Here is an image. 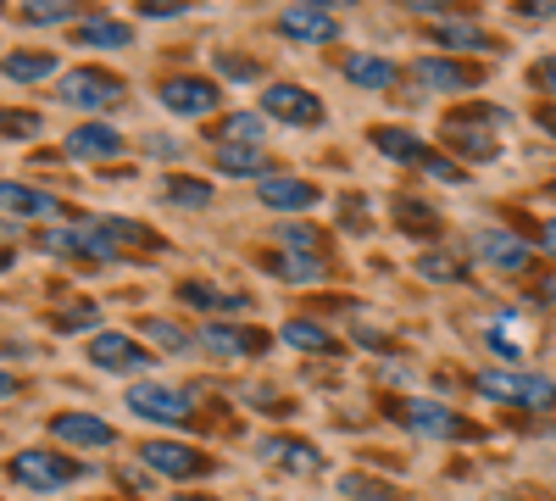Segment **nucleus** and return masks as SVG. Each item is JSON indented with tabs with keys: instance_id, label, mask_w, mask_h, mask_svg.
<instances>
[{
	"instance_id": "nucleus-1",
	"label": "nucleus",
	"mask_w": 556,
	"mask_h": 501,
	"mask_svg": "<svg viewBox=\"0 0 556 501\" xmlns=\"http://www.w3.org/2000/svg\"><path fill=\"white\" fill-rule=\"evenodd\" d=\"M45 251L56 256H96V262H112L123 246H151V235L128 217H89V223H73V229H45L39 235Z\"/></svg>"
},
{
	"instance_id": "nucleus-2",
	"label": "nucleus",
	"mask_w": 556,
	"mask_h": 501,
	"mask_svg": "<svg viewBox=\"0 0 556 501\" xmlns=\"http://www.w3.org/2000/svg\"><path fill=\"white\" fill-rule=\"evenodd\" d=\"M473 390L495 406H518V413H551L556 406V379L523 374V368H484L473 379Z\"/></svg>"
},
{
	"instance_id": "nucleus-3",
	"label": "nucleus",
	"mask_w": 556,
	"mask_h": 501,
	"mask_svg": "<svg viewBox=\"0 0 556 501\" xmlns=\"http://www.w3.org/2000/svg\"><path fill=\"white\" fill-rule=\"evenodd\" d=\"M123 406H128L134 418H146V424H173V429L195 418V396H190V390H178V385H156V379L128 385Z\"/></svg>"
},
{
	"instance_id": "nucleus-4",
	"label": "nucleus",
	"mask_w": 556,
	"mask_h": 501,
	"mask_svg": "<svg viewBox=\"0 0 556 501\" xmlns=\"http://www.w3.org/2000/svg\"><path fill=\"white\" fill-rule=\"evenodd\" d=\"M56 101L73 107V112H101V107L123 101V78L106 73V67H67L56 78Z\"/></svg>"
},
{
	"instance_id": "nucleus-5",
	"label": "nucleus",
	"mask_w": 556,
	"mask_h": 501,
	"mask_svg": "<svg viewBox=\"0 0 556 501\" xmlns=\"http://www.w3.org/2000/svg\"><path fill=\"white\" fill-rule=\"evenodd\" d=\"M78 474H84V468H78L73 458H62V451H39V446H28V451H17V458H12V479H17L23 490H34V496L67 490Z\"/></svg>"
},
{
	"instance_id": "nucleus-6",
	"label": "nucleus",
	"mask_w": 556,
	"mask_h": 501,
	"mask_svg": "<svg viewBox=\"0 0 556 501\" xmlns=\"http://www.w3.org/2000/svg\"><path fill=\"white\" fill-rule=\"evenodd\" d=\"M395 413V424L401 429H412V435H424V440H462L468 435V424H462L445 401H434V396H406V401H395L390 406Z\"/></svg>"
},
{
	"instance_id": "nucleus-7",
	"label": "nucleus",
	"mask_w": 556,
	"mask_h": 501,
	"mask_svg": "<svg viewBox=\"0 0 556 501\" xmlns=\"http://www.w3.org/2000/svg\"><path fill=\"white\" fill-rule=\"evenodd\" d=\"M156 101L173 112V117H212L223 107V89L217 78H201V73H178V78H162Z\"/></svg>"
},
{
	"instance_id": "nucleus-8",
	"label": "nucleus",
	"mask_w": 556,
	"mask_h": 501,
	"mask_svg": "<svg viewBox=\"0 0 556 501\" xmlns=\"http://www.w3.org/2000/svg\"><path fill=\"white\" fill-rule=\"evenodd\" d=\"M262 117H278L290 128H317L323 123V101L306 84H267L262 89Z\"/></svg>"
},
{
	"instance_id": "nucleus-9",
	"label": "nucleus",
	"mask_w": 556,
	"mask_h": 501,
	"mask_svg": "<svg viewBox=\"0 0 556 501\" xmlns=\"http://www.w3.org/2000/svg\"><path fill=\"white\" fill-rule=\"evenodd\" d=\"M195 346L206 356H223V362H235V356H262L267 351V335L245 329V324H228V317H212V324H201Z\"/></svg>"
},
{
	"instance_id": "nucleus-10",
	"label": "nucleus",
	"mask_w": 556,
	"mask_h": 501,
	"mask_svg": "<svg viewBox=\"0 0 556 501\" xmlns=\"http://www.w3.org/2000/svg\"><path fill=\"white\" fill-rule=\"evenodd\" d=\"M278 34H285L290 45H334L340 17L329 7H285L278 12Z\"/></svg>"
},
{
	"instance_id": "nucleus-11",
	"label": "nucleus",
	"mask_w": 556,
	"mask_h": 501,
	"mask_svg": "<svg viewBox=\"0 0 556 501\" xmlns=\"http://www.w3.org/2000/svg\"><path fill=\"white\" fill-rule=\"evenodd\" d=\"M139 458H146V468L162 474V479H195V474L212 468L201 451L184 446V440H146V446H139Z\"/></svg>"
},
{
	"instance_id": "nucleus-12",
	"label": "nucleus",
	"mask_w": 556,
	"mask_h": 501,
	"mask_svg": "<svg viewBox=\"0 0 556 501\" xmlns=\"http://www.w3.org/2000/svg\"><path fill=\"white\" fill-rule=\"evenodd\" d=\"M473 251L495 267V273H529L534 267V246L513 229H479L473 235Z\"/></svg>"
},
{
	"instance_id": "nucleus-13",
	"label": "nucleus",
	"mask_w": 556,
	"mask_h": 501,
	"mask_svg": "<svg viewBox=\"0 0 556 501\" xmlns=\"http://www.w3.org/2000/svg\"><path fill=\"white\" fill-rule=\"evenodd\" d=\"M89 362H96L101 374H146L156 356L139 340H128V335H96L89 340Z\"/></svg>"
},
{
	"instance_id": "nucleus-14",
	"label": "nucleus",
	"mask_w": 556,
	"mask_h": 501,
	"mask_svg": "<svg viewBox=\"0 0 556 501\" xmlns=\"http://www.w3.org/2000/svg\"><path fill=\"white\" fill-rule=\"evenodd\" d=\"M412 78L424 84L429 96H462V89L479 84V67L451 62V57H417V62H412Z\"/></svg>"
},
{
	"instance_id": "nucleus-15",
	"label": "nucleus",
	"mask_w": 556,
	"mask_h": 501,
	"mask_svg": "<svg viewBox=\"0 0 556 501\" xmlns=\"http://www.w3.org/2000/svg\"><path fill=\"white\" fill-rule=\"evenodd\" d=\"M51 435L67 440V451H106L117 440V429L106 418H96V413H56L51 418Z\"/></svg>"
},
{
	"instance_id": "nucleus-16",
	"label": "nucleus",
	"mask_w": 556,
	"mask_h": 501,
	"mask_svg": "<svg viewBox=\"0 0 556 501\" xmlns=\"http://www.w3.org/2000/svg\"><path fill=\"white\" fill-rule=\"evenodd\" d=\"M256 201L273 206V212H306L323 201L317 185H306V178H290V173H267L262 185H256Z\"/></svg>"
},
{
	"instance_id": "nucleus-17",
	"label": "nucleus",
	"mask_w": 556,
	"mask_h": 501,
	"mask_svg": "<svg viewBox=\"0 0 556 501\" xmlns=\"http://www.w3.org/2000/svg\"><path fill=\"white\" fill-rule=\"evenodd\" d=\"M340 73H345V84L374 89V96L395 89V78H401V67H395L390 57H379V51H345V57H340Z\"/></svg>"
},
{
	"instance_id": "nucleus-18",
	"label": "nucleus",
	"mask_w": 556,
	"mask_h": 501,
	"mask_svg": "<svg viewBox=\"0 0 556 501\" xmlns=\"http://www.w3.org/2000/svg\"><path fill=\"white\" fill-rule=\"evenodd\" d=\"M67 156L73 162H112V156H123V134L112 123H78L67 134Z\"/></svg>"
},
{
	"instance_id": "nucleus-19",
	"label": "nucleus",
	"mask_w": 556,
	"mask_h": 501,
	"mask_svg": "<svg viewBox=\"0 0 556 501\" xmlns=\"http://www.w3.org/2000/svg\"><path fill=\"white\" fill-rule=\"evenodd\" d=\"M429 34H434L440 51H479V57H495V39H490L473 17H434Z\"/></svg>"
},
{
	"instance_id": "nucleus-20",
	"label": "nucleus",
	"mask_w": 556,
	"mask_h": 501,
	"mask_svg": "<svg viewBox=\"0 0 556 501\" xmlns=\"http://www.w3.org/2000/svg\"><path fill=\"white\" fill-rule=\"evenodd\" d=\"M0 212H17V217H62V201L51 190H34V185H12L0 178Z\"/></svg>"
},
{
	"instance_id": "nucleus-21",
	"label": "nucleus",
	"mask_w": 556,
	"mask_h": 501,
	"mask_svg": "<svg viewBox=\"0 0 556 501\" xmlns=\"http://www.w3.org/2000/svg\"><path fill=\"white\" fill-rule=\"evenodd\" d=\"M217 151H228V146H256L262 151V140H267V117L262 112H228L223 123H217Z\"/></svg>"
},
{
	"instance_id": "nucleus-22",
	"label": "nucleus",
	"mask_w": 556,
	"mask_h": 501,
	"mask_svg": "<svg viewBox=\"0 0 556 501\" xmlns=\"http://www.w3.org/2000/svg\"><path fill=\"white\" fill-rule=\"evenodd\" d=\"M262 458L278 463V468H290V474H317V468H323V451H317L312 440H267Z\"/></svg>"
},
{
	"instance_id": "nucleus-23",
	"label": "nucleus",
	"mask_w": 556,
	"mask_h": 501,
	"mask_svg": "<svg viewBox=\"0 0 556 501\" xmlns=\"http://www.w3.org/2000/svg\"><path fill=\"white\" fill-rule=\"evenodd\" d=\"M78 45H84V51H128L134 28L128 23H112V17H84L78 23Z\"/></svg>"
},
{
	"instance_id": "nucleus-24",
	"label": "nucleus",
	"mask_w": 556,
	"mask_h": 501,
	"mask_svg": "<svg viewBox=\"0 0 556 501\" xmlns=\"http://www.w3.org/2000/svg\"><path fill=\"white\" fill-rule=\"evenodd\" d=\"M374 151L390 156V162H406V167H417V162L429 156V146L417 140L412 128H374Z\"/></svg>"
},
{
	"instance_id": "nucleus-25",
	"label": "nucleus",
	"mask_w": 556,
	"mask_h": 501,
	"mask_svg": "<svg viewBox=\"0 0 556 501\" xmlns=\"http://www.w3.org/2000/svg\"><path fill=\"white\" fill-rule=\"evenodd\" d=\"M262 267L273 273L278 285H317L323 273H329V267H323L317 256H290V251H273V256H267Z\"/></svg>"
},
{
	"instance_id": "nucleus-26",
	"label": "nucleus",
	"mask_w": 556,
	"mask_h": 501,
	"mask_svg": "<svg viewBox=\"0 0 556 501\" xmlns=\"http://www.w3.org/2000/svg\"><path fill=\"white\" fill-rule=\"evenodd\" d=\"M445 146L462 151V156H473V162H490V156H495V140H490V134H484L473 117H468V123L451 117V123H445Z\"/></svg>"
},
{
	"instance_id": "nucleus-27",
	"label": "nucleus",
	"mask_w": 556,
	"mask_h": 501,
	"mask_svg": "<svg viewBox=\"0 0 556 501\" xmlns=\"http://www.w3.org/2000/svg\"><path fill=\"white\" fill-rule=\"evenodd\" d=\"M217 173H228V178H256V185H262L273 167H267V156H262L256 146H228V151H217Z\"/></svg>"
},
{
	"instance_id": "nucleus-28",
	"label": "nucleus",
	"mask_w": 556,
	"mask_h": 501,
	"mask_svg": "<svg viewBox=\"0 0 556 501\" xmlns=\"http://www.w3.org/2000/svg\"><path fill=\"white\" fill-rule=\"evenodd\" d=\"M0 73H7L12 84H39V78L56 73V57H51V51H17V57L0 62Z\"/></svg>"
},
{
	"instance_id": "nucleus-29",
	"label": "nucleus",
	"mask_w": 556,
	"mask_h": 501,
	"mask_svg": "<svg viewBox=\"0 0 556 501\" xmlns=\"http://www.w3.org/2000/svg\"><path fill=\"white\" fill-rule=\"evenodd\" d=\"M278 335H285V346H295V351H334V335L323 324H312V317H290Z\"/></svg>"
},
{
	"instance_id": "nucleus-30",
	"label": "nucleus",
	"mask_w": 556,
	"mask_h": 501,
	"mask_svg": "<svg viewBox=\"0 0 556 501\" xmlns=\"http://www.w3.org/2000/svg\"><path fill=\"white\" fill-rule=\"evenodd\" d=\"M178 296L190 301V306H201V312H245V296H228L217 285H184Z\"/></svg>"
},
{
	"instance_id": "nucleus-31",
	"label": "nucleus",
	"mask_w": 556,
	"mask_h": 501,
	"mask_svg": "<svg viewBox=\"0 0 556 501\" xmlns=\"http://www.w3.org/2000/svg\"><path fill=\"white\" fill-rule=\"evenodd\" d=\"M17 12H23V23H39V28L78 17V7H67V0H28V7H17Z\"/></svg>"
},
{
	"instance_id": "nucleus-32",
	"label": "nucleus",
	"mask_w": 556,
	"mask_h": 501,
	"mask_svg": "<svg viewBox=\"0 0 556 501\" xmlns=\"http://www.w3.org/2000/svg\"><path fill=\"white\" fill-rule=\"evenodd\" d=\"M273 240H278V251H290V256H317V235L306 229V223H278Z\"/></svg>"
},
{
	"instance_id": "nucleus-33",
	"label": "nucleus",
	"mask_w": 556,
	"mask_h": 501,
	"mask_svg": "<svg viewBox=\"0 0 556 501\" xmlns=\"http://www.w3.org/2000/svg\"><path fill=\"white\" fill-rule=\"evenodd\" d=\"M167 201L173 206H212V185H201V178H167Z\"/></svg>"
},
{
	"instance_id": "nucleus-34",
	"label": "nucleus",
	"mask_w": 556,
	"mask_h": 501,
	"mask_svg": "<svg viewBox=\"0 0 556 501\" xmlns=\"http://www.w3.org/2000/svg\"><path fill=\"white\" fill-rule=\"evenodd\" d=\"M417 273H424L429 285H456L468 267H462L456 256H440V251H429V256H417Z\"/></svg>"
},
{
	"instance_id": "nucleus-35",
	"label": "nucleus",
	"mask_w": 556,
	"mask_h": 501,
	"mask_svg": "<svg viewBox=\"0 0 556 501\" xmlns=\"http://www.w3.org/2000/svg\"><path fill=\"white\" fill-rule=\"evenodd\" d=\"M146 335H151L162 351H190V346H195V335H190V329H178V324H167V317H151Z\"/></svg>"
},
{
	"instance_id": "nucleus-36",
	"label": "nucleus",
	"mask_w": 556,
	"mask_h": 501,
	"mask_svg": "<svg viewBox=\"0 0 556 501\" xmlns=\"http://www.w3.org/2000/svg\"><path fill=\"white\" fill-rule=\"evenodd\" d=\"M417 173H424V178H434V185H462V167L456 162H445V156H424V162H417Z\"/></svg>"
},
{
	"instance_id": "nucleus-37",
	"label": "nucleus",
	"mask_w": 556,
	"mask_h": 501,
	"mask_svg": "<svg viewBox=\"0 0 556 501\" xmlns=\"http://www.w3.org/2000/svg\"><path fill=\"white\" fill-rule=\"evenodd\" d=\"M340 490H345L351 501H401L395 490H384V485H367V479H356V474H351V479H340Z\"/></svg>"
},
{
	"instance_id": "nucleus-38",
	"label": "nucleus",
	"mask_w": 556,
	"mask_h": 501,
	"mask_svg": "<svg viewBox=\"0 0 556 501\" xmlns=\"http://www.w3.org/2000/svg\"><path fill=\"white\" fill-rule=\"evenodd\" d=\"M89 324H96V306H89V301H78V306H67V312L56 317L62 335H78V329H89Z\"/></svg>"
},
{
	"instance_id": "nucleus-39",
	"label": "nucleus",
	"mask_w": 556,
	"mask_h": 501,
	"mask_svg": "<svg viewBox=\"0 0 556 501\" xmlns=\"http://www.w3.org/2000/svg\"><path fill=\"white\" fill-rule=\"evenodd\" d=\"M529 78H534L540 96H556V57H540V62L529 67Z\"/></svg>"
},
{
	"instance_id": "nucleus-40",
	"label": "nucleus",
	"mask_w": 556,
	"mask_h": 501,
	"mask_svg": "<svg viewBox=\"0 0 556 501\" xmlns=\"http://www.w3.org/2000/svg\"><path fill=\"white\" fill-rule=\"evenodd\" d=\"M0 128L7 134H39V117L34 112H0Z\"/></svg>"
},
{
	"instance_id": "nucleus-41",
	"label": "nucleus",
	"mask_w": 556,
	"mask_h": 501,
	"mask_svg": "<svg viewBox=\"0 0 556 501\" xmlns=\"http://www.w3.org/2000/svg\"><path fill=\"white\" fill-rule=\"evenodd\" d=\"M146 151H151V156H162V162H178V156H184V140H173V134H156V140H151Z\"/></svg>"
},
{
	"instance_id": "nucleus-42",
	"label": "nucleus",
	"mask_w": 556,
	"mask_h": 501,
	"mask_svg": "<svg viewBox=\"0 0 556 501\" xmlns=\"http://www.w3.org/2000/svg\"><path fill=\"white\" fill-rule=\"evenodd\" d=\"M217 67H223L228 78H262V67H256V62H240V57H217Z\"/></svg>"
},
{
	"instance_id": "nucleus-43",
	"label": "nucleus",
	"mask_w": 556,
	"mask_h": 501,
	"mask_svg": "<svg viewBox=\"0 0 556 501\" xmlns=\"http://www.w3.org/2000/svg\"><path fill=\"white\" fill-rule=\"evenodd\" d=\"M184 7L178 0H151V7H139V17H178Z\"/></svg>"
},
{
	"instance_id": "nucleus-44",
	"label": "nucleus",
	"mask_w": 556,
	"mask_h": 501,
	"mask_svg": "<svg viewBox=\"0 0 556 501\" xmlns=\"http://www.w3.org/2000/svg\"><path fill=\"white\" fill-rule=\"evenodd\" d=\"M523 17H556L551 0H523Z\"/></svg>"
},
{
	"instance_id": "nucleus-45",
	"label": "nucleus",
	"mask_w": 556,
	"mask_h": 501,
	"mask_svg": "<svg viewBox=\"0 0 556 501\" xmlns=\"http://www.w3.org/2000/svg\"><path fill=\"white\" fill-rule=\"evenodd\" d=\"M540 246H545V251L556 256V217H551V223H545V229H540Z\"/></svg>"
},
{
	"instance_id": "nucleus-46",
	"label": "nucleus",
	"mask_w": 556,
	"mask_h": 501,
	"mask_svg": "<svg viewBox=\"0 0 556 501\" xmlns=\"http://www.w3.org/2000/svg\"><path fill=\"white\" fill-rule=\"evenodd\" d=\"M12 396H17V379H12V374H0V401H12Z\"/></svg>"
},
{
	"instance_id": "nucleus-47",
	"label": "nucleus",
	"mask_w": 556,
	"mask_h": 501,
	"mask_svg": "<svg viewBox=\"0 0 556 501\" xmlns=\"http://www.w3.org/2000/svg\"><path fill=\"white\" fill-rule=\"evenodd\" d=\"M540 128H545V134H556V107H540Z\"/></svg>"
},
{
	"instance_id": "nucleus-48",
	"label": "nucleus",
	"mask_w": 556,
	"mask_h": 501,
	"mask_svg": "<svg viewBox=\"0 0 556 501\" xmlns=\"http://www.w3.org/2000/svg\"><path fill=\"white\" fill-rule=\"evenodd\" d=\"M540 301H545V306H556V279H545V285H540Z\"/></svg>"
},
{
	"instance_id": "nucleus-49",
	"label": "nucleus",
	"mask_w": 556,
	"mask_h": 501,
	"mask_svg": "<svg viewBox=\"0 0 556 501\" xmlns=\"http://www.w3.org/2000/svg\"><path fill=\"white\" fill-rule=\"evenodd\" d=\"M12 267V251H0V273H7Z\"/></svg>"
},
{
	"instance_id": "nucleus-50",
	"label": "nucleus",
	"mask_w": 556,
	"mask_h": 501,
	"mask_svg": "<svg viewBox=\"0 0 556 501\" xmlns=\"http://www.w3.org/2000/svg\"><path fill=\"white\" fill-rule=\"evenodd\" d=\"M551 196H556V178H551Z\"/></svg>"
}]
</instances>
